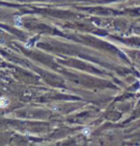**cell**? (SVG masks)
Listing matches in <instances>:
<instances>
[{
  "label": "cell",
  "instance_id": "obj_2",
  "mask_svg": "<svg viewBox=\"0 0 140 146\" xmlns=\"http://www.w3.org/2000/svg\"><path fill=\"white\" fill-rule=\"evenodd\" d=\"M89 133H90V130L88 128H84L83 130V134L84 136H89Z\"/></svg>",
  "mask_w": 140,
  "mask_h": 146
},
{
  "label": "cell",
  "instance_id": "obj_1",
  "mask_svg": "<svg viewBox=\"0 0 140 146\" xmlns=\"http://www.w3.org/2000/svg\"><path fill=\"white\" fill-rule=\"evenodd\" d=\"M10 101L6 98H0V108H5L9 105Z\"/></svg>",
  "mask_w": 140,
  "mask_h": 146
}]
</instances>
